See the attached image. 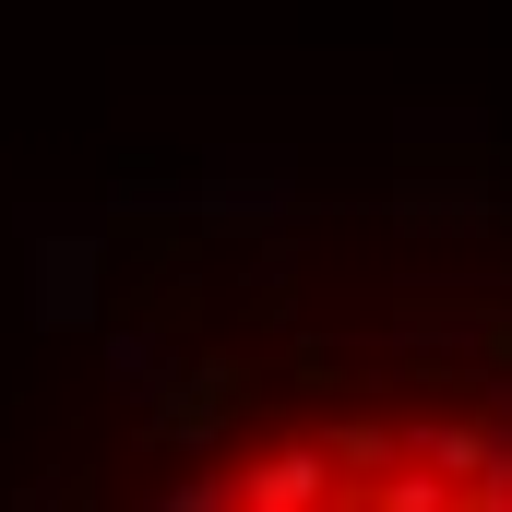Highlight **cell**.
Instances as JSON below:
<instances>
[{
  "mask_svg": "<svg viewBox=\"0 0 512 512\" xmlns=\"http://www.w3.org/2000/svg\"><path fill=\"white\" fill-rule=\"evenodd\" d=\"M167 512H512V405H322L227 441Z\"/></svg>",
  "mask_w": 512,
  "mask_h": 512,
  "instance_id": "1",
  "label": "cell"
}]
</instances>
